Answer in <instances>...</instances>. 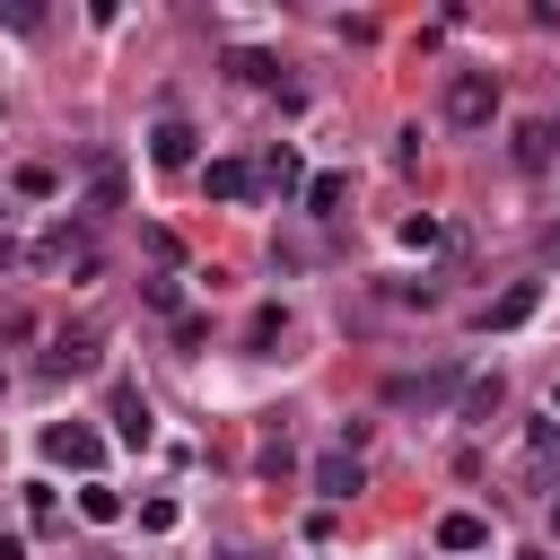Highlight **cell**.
<instances>
[{
	"label": "cell",
	"instance_id": "8",
	"mask_svg": "<svg viewBox=\"0 0 560 560\" xmlns=\"http://www.w3.org/2000/svg\"><path fill=\"white\" fill-rule=\"evenodd\" d=\"M114 438H122V446H149V438H158L149 394H140V385H122V376H114Z\"/></svg>",
	"mask_w": 560,
	"mask_h": 560
},
{
	"label": "cell",
	"instance_id": "10",
	"mask_svg": "<svg viewBox=\"0 0 560 560\" xmlns=\"http://www.w3.org/2000/svg\"><path fill=\"white\" fill-rule=\"evenodd\" d=\"M201 184H210V201H245V192H254V166H245V158H210Z\"/></svg>",
	"mask_w": 560,
	"mask_h": 560
},
{
	"label": "cell",
	"instance_id": "12",
	"mask_svg": "<svg viewBox=\"0 0 560 560\" xmlns=\"http://www.w3.org/2000/svg\"><path fill=\"white\" fill-rule=\"evenodd\" d=\"M149 158H158V166H192V122H175V114H166V122L149 131Z\"/></svg>",
	"mask_w": 560,
	"mask_h": 560
},
{
	"label": "cell",
	"instance_id": "5",
	"mask_svg": "<svg viewBox=\"0 0 560 560\" xmlns=\"http://www.w3.org/2000/svg\"><path fill=\"white\" fill-rule=\"evenodd\" d=\"M44 455L70 464V472H96V464H105V438H96L88 420H52V429H44Z\"/></svg>",
	"mask_w": 560,
	"mask_h": 560
},
{
	"label": "cell",
	"instance_id": "9",
	"mask_svg": "<svg viewBox=\"0 0 560 560\" xmlns=\"http://www.w3.org/2000/svg\"><path fill=\"white\" fill-rule=\"evenodd\" d=\"M96 368V332H61L44 359H35V376H88Z\"/></svg>",
	"mask_w": 560,
	"mask_h": 560
},
{
	"label": "cell",
	"instance_id": "25",
	"mask_svg": "<svg viewBox=\"0 0 560 560\" xmlns=\"http://www.w3.org/2000/svg\"><path fill=\"white\" fill-rule=\"evenodd\" d=\"M525 560H542V551H525Z\"/></svg>",
	"mask_w": 560,
	"mask_h": 560
},
{
	"label": "cell",
	"instance_id": "1",
	"mask_svg": "<svg viewBox=\"0 0 560 560\" xmlns=\"http://www.w3.org/2000/svg\"><path fill=\"white\" fill-rule=\"evenodd\" d=\"M438 114H446L455 131H490V114H499V79H490V70H446Z\"/></svg>",
	"mask_w": 560,
	"mask_h": 560
},
{
	"label": "cell",
	"instance_id": "11",
	"mask_svg": "<svg viewBox=\"0 0 560 560\" xmlns=\"http://www.w3.org/2000/svg\"><path fill=\"white\" fill-rule=\"evenodd\" d=\"M481 542H490V525H481L472 508H446V516H438V551H481Z\"/></svg>",
	"mask_w": 560,
	"mask_h": 560
},
{
	"label": "cell",
	"instance_id": "16",
	"mask_svg": "<svg viewBox=\"0 0 560 560\" xmlns=\"http://www.w3.org/2000/svg\"><path fill=\"white\" fill-rule=\"evenodd\" d=\"M516 166H525V175H542V166H551V131H542V122H525V131H516Z\"/></svg>",
	"mask_w": 560,
	"mask_h": 560
},
{
	"label": "cell",
	"instance_id": "6",
	"mask_svg": "<svg viewBox=\"0 0 560 560\" xmlns=\"http://www.w3.org/2000/svg\"><path fill=\"white\" fill-rule=\"evenodd\" d=\"M359 490H368V464H359L350 446L315 455V499H324V508H341V499H359Z\"/></svg>",
	"mask_w": 560,
	"mask_h": 560
},
{
	"label": "cell",
	"instance_id": "18",
	"mask_svg": "<svg viewBox=\"0 0 560 560\" xmlns=\"http://www.w3.org/2000/svg\"><path fill=\"white\" fill-rule=\"evenodd\" d=\"M280 332H289V315H280V306H254V315H245V350H271Z\"/></svg>",
	"mask_w": 560,
	"mask_h": 560
},
{
	"label": "cell",
	"instance_id": "22",
	"mask_svg": "<svg viewBox=\"0 0 560 560\" xmlns=\"http://www.w3.org/2000/svg\"><path fill=\"white\" fill-rule=\"evenodd\" d=\"M542 254H551V262H560V228H551V236H542Z\"/></svg>",
	"mask_w": 560,
	"mask_h": 560
},
{
	"label": "cell",
	"instance_id": "20",
	"mask_svg": "<svg viewBox=\"0 0 560 560\" xmlns=\"http://www.w3.org/2000/svg\"><path fill=\"white\" fill-rule=\"evenodd\" d=\"M9 184H18V192H26V201H52V192H61V175H52V166H18V175H9Z\"/></svg>",
	"mask_w": 560,
	"mask_h": 560
},
{
	"label": "cell",
	"instance_id": "23",
	"mask_svg": "<svg viewBox=\"0 0 560 560\" xmlns=\"http://www.w3.org/2000/svg\"><path fill=\"white\" fill-rule=\"evenodd\" d=\"M542 131H551V149H560V114H551V122H542Z\"/></svg>",
	"mask_w": 560,
	"mask_h": 560
},
{
	"label": "cell",
	"instance_id": "24",
	"mask_svg": "<svg viewBox=\"0 0 560 560\" xmlns=\"http://www.w3.org/2000/svg\"><path fill=\"white\" fill-rule=\"evenodd\" d=\"M551 420H560V385H551Z\"/></svg>",
	"mask_w": 560,
	"mask_h": 560
},
{
	"label": "cell",
	"instance_id": "14",
	"mask_svg": "<svg viewBox=\"0 0 560 560\" xmlns=\"http://www.w3.org/2000/svg\"><path fill=\"white\" fill-rule=\"evenodd\" d=\"M228 70H236L245 88H271V79H280V61H271V52H254V44H236V52H228Z\"/></svg>",
	"mask_w": 560,
	"mask_h": 560
},
{
	"label": "cell",
	"instance_id": "15",
	"mask_svg": "<svg viewBox=\"0 0 560 560\" xmlns=\"http://www.w3.org/2000/svg\"><path fill=\"white\" fill-rule=\"evenodd\" d=\"M254 184H271V192H298V149L280 140V149H262V175Z\"/></svg>",
	"mask_w": 560,
	"mask_h": 560
},
{
	"label": "cell",
	"instance_id": "21",
	"mask_svg": "<svg viewBox=\"0 0 560 560\" xmlns=\"http://www.w3.org/2000/svg\"><path fill=\"white\" fill-rule=\"evenodd\" d=\"M88 201H96V210H114V201H122V166H114V158L96 166V192H88Z\"/></svg>",
	"mask_w": 560,
	"mask_h": 560
},
{
	"label": "cell",
	"instance_id": "19",
	"mask_svg": "<svg viewBox=\"0 0 560 560\" xmlns=\"http://www.w3.org/2000/svg\"><path fill=\"white\" fill-rule=\"evenodd\" d=\"M79 516H88V525H114V516H122V499H114L105 481H88V490H79Z\"/></svg>",
	"mask_w": 560,
	"mask_h": 560
},
{
	"label": "cell",
	"instance_id": "4",
	"mask_svg": "<svg viewBox=\"0 0 560 560\" xmlns=\"http://www.w3.org/2000/svg\"><path fill=\"white\" fill-rule=\"evenodd\" d=\"M551 455H560V420H525L516 429V490H551Z\"/></svg>",
	"mask_w": 560,
	"mask_h": 560
},
{
	"label": "cell",
	"instance_id": "13",
	"mask_svg": "<svg viewBox=\"0 0 560 560\" xmlns=\"http://www.w3.org/2000/svg\"><path fill=\"white\" fill-rule=\"evenodd\" d=\"M455 402H464V420H472V429H490V411L508 402V385H499V376H472V385H464Z\"/></svg>",
	"mask_w": 560,
	"mask_h": 560
},
{
	"label": "cell",
	"instance_id": "17",
	"mask_svg": "<svg viewBox=\"0 0 560 560\" xmlns=\"http://www.w3.org/2000/svg\"><path fill=\"white\" fill-rule=\"evenodd\" d=\"M341 201H350V175H315V184H306V210H315V219H332Z\"/></svg>",
	"mask_w": 560,
	"mask_h": 560
},
{
	"label": "cell",
	"instance_id": "2",
	"mask_svg": "<svg viewBox=\"0 0 560 560\" xmlns=\"http://www.w3.org/2000/svg\"><path fill=\"white\" fill-rule=\"evenodd\" d=\"M464 385H472V376H464V368L446 359V368H420V376H394V385H385V402H394V411H446V402H455Z\"/></svg>",
	"mask_w": 560,
	"mask_h": 560
},
{
	"label": "cell",
	"instance_id": "7",
	"mask_svg": "<svg viewBox=\"0 0 560 560\" xmlns=\"http://www.w3.org/2000/svg\"><path fill=\"white\" fill-rule=\"evenodd\" d=\"M534 306H542V280H516V289H499V298L481 306V332H516Z\"/></svg>",
	"mask_w": 560,
	"mask_h": 560
},
{
	"label": "cell",
	"instance_id": "3",
	"mask_svg": "<svg viewBox=\"0 0 560 560\" xmlns=\"http://www.w3.org/2000/svg\"><path fill=\"white\" fill-rule=\"evenodd\" d=\"M35 271H79V280H88V271H96V236H88L79 219L44 228V236H35Z\"/></svg>",
	"mask_w": 560,
	"mask_h": 560
}]
</instances>
